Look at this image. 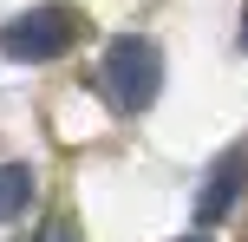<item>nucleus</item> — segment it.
Masks as SVG:
<instances>
[{
  "mask_svg": "<svg viewBox=\"0 0 248 242\" xmlns=\"http://www.w3.org/2000/svg\"><path fill=\"white\" fill-rule=\"evenodd\" d=\"M78 33H85L78 7L46 0V7H26L20 20L0 26V52H7V59H20V65H46V59H59V52H72Z\"/></svg>",
  "mask_w": 248,
  "mask_h": 242,
  "instance_id": "1",
  "label": "nucleus"
},
{
  "mask_svg": "<svg viewBox=\"0 0 248 242\" xmlns=\"http://www.w3.org/2000/svg\"><path fill=\"white\" fill-rule=\"evenodd\" d=\"M105 92H111L118 112H150L157 92H163V52H157V39L118 33L111 46H105Z\"/></svg>",
  "mask_w": 248,
  "mask_h": 242,
  "instance_id": "2",
  "label": "nucleus"
},
{
  "mask_svg": "<svg viewBox=\"0 0 248 242\" xmlns=\"http://www.w3.org/2000/svg\"><path fill=\"white\" fill-rule=\"evenodd\" d=\"M242 183H248V151H242V144H229V151L209 164L202 190H196V216H202V223H222L229 210L242 203Z\"/></svg>",
  "mask_w": 248,
  "mask_h": 242,
  "instance_id": "3",
  "label": "nucleus"
},
{
  "mask_svg": "<svg viewBox=\"0 0 248 242\" xmlns=\"http://www.w3.org/2000/svg\"><path fill=\"white\" fill-rule=\"evenodd\" d=\"M26 203H33V170L26 164H0V223L26 216Z\"/></svg>",
  "mask_w": 248,
  "mask_h": 242,
  "instance_id": "4",
  "label": "nucleus"
},
{
  "mask_svg": "<svg viewBox=\"0 0 248 242\" xmlns=\"http://www.w3.org/2000/svg\"><path fill=\"white\" fill-rule=\"evenodd\" d=\"M52 242H72V229H52Z\"/></svg>",
  "mask_w": 248,
  "mask_h": 242,
  "instance_id": "5",
  "label": "nucleus"
},
{
  "mask_svg": "<svg viewBox=\"0 0 248 242\" xmlns=\"http://www.w3.org/2000/svg\"><path fill=\"white\" fill-rule=\"evenodd\" d=\"M183 242H209V236H183Z\"/></svg>",
  "mask_w": 248,
  "mask_h": 242,
  "instance_id": "6",
  "label": "nucleus"
}]
</instances>
